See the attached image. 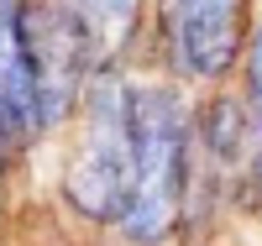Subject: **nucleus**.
Listing matches in <instances>:
<instances>
[{
	"mask_svg": "<svg viewBox=\"0 0 262 246\" xmlns=\"http://www.w3.org/2000/svg\"><path fill=\"white\" fill-rule=\"evenodd\" d=\"M131 105V194L121 226L137 241L168 236L184 199V163H189V116L168 89H137Z\"/></svg>",
	"mask_w": 262,
	"mask_h": 246,
	"instance_id": "1",
	"label": "nucleus"
},
{
	"mask_svg": "<svg viewBox=\"0 0 262 246\" xmlns=\"http://www.w3.org/2000/svg\"><path fill=\"white\" fill-rule=\"evenodd\" d=\"M69 194L84 215H121L131 194V105L121 79H95L90 126H84L79 163L69 173Z\"/></svg>",
	"mask_w": 262,
	"mask_h": 246,
	"instance_id": "2",
	"label": "nucleus"
},
{
	"mask_svg": "<svg viewBox=\"0 0 262 246\" xmlns=\"http://www.w3.org/2000/svg\"><path fill=\"white\" fill-rule=\"evenodd\" d=\"M21 32H27V58H32V79H37V110L42 121H53L69 105L79 69H84V11H21Z\"/></svg>",
	"mask_w": 262,
	"mask_h": 246,
	"instance_id": "3",
	"label": "nucleus"
},
{
	"mask_svg": "<svg viewBox=\"0 0 262 246\" xmlns=\"http://www.w3.org/2000/svg\"><path fill=\"white\" fill-rule=\"evenodd\" d=\"M163 32H168V53H173V69L179 74L221 79L236 63V48H242V6H226V0L168 6Z\"/></svg>",
	"mask_w": 262,
	"mask_h": 246,
	"instance_id": "4",
	"label": "nucleus"
},
{
	"mask_svg": "<svg viewBox=\"0 0 262 246\" xmlns=\"http://www.w3.org/2000/svg\"><path fill=\"white\" fill-rule=\"evenodd\" d=\"M0 121H6L11 137L42 126L37 79H32V58H27V32H21V6H6V0H0Z\"/></svg>",
	"mask_w": 262,
	"mask_h": 246,
	"instance_id": "5",
	"label": "nucleus"
},
{
	"mask_svg": "<svg viewBox=\"0 0 262 246\" xmlns=\"http://www.w3.org/2000/svg\"><path fill=\"white\" fill-rule=\"evenodd\" d=\"M247 74H252V100L262 110V27H257V42H252V63H247Z\"/></svg>",
	"mask_w": 262,
	"mask_h": 246,
	"instance_id": "6",
	"label": "nucleus"
}]
</instances>
